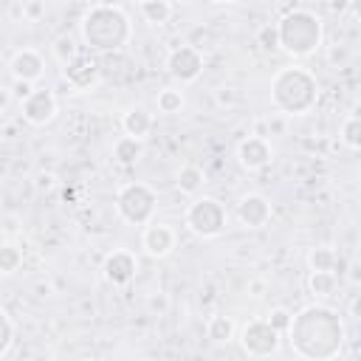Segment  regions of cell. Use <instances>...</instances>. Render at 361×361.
<instances>
[{"label": "cell", "mask_w": 361, "mask_h": 361, "mask_svg": "<svg viewBox=\"0 0 361 361\" xmlns=\"http://www.w3.org/2000/svg\"><path fill=\"white\" fill-rule=\"evenodd\" d=\"M183 223H186V228L195 237L214 240V237L223 234V228L228 223V214H226L220 200H214V197H195L186 206V212H183Z\"/></svg>", "instance_id": "6"}, {"label": "cell", "mask_w": 361, "mask_h": 361, "mask_svg": "<svg viewBox=\"0 0 361 361\" xmlns=\"http://www.w3.org/2000/svg\"><path fill=\"white\" fill-rule=\"evenodd\" d=\"M336 265H338V254L330 245H316L307 251V268L310 271H333L336 274Z\"/></svg>", "instance_id": "22"}, {"label": "cell", "mask_w": 361, "mask_h": 361, "mask_svg": "<svg viewBox=\"0 0 361 361\" xmlns=\"http://www.w3.org/2000/svg\"><path fill=\"white\" fill-rule=\"evenodd\" d=\"M141 155H144V141L130 138V135L116 138V144H113V161H116V164H121V166H135V164L141 161Z\"/></svg>", "instance_id": "19"}, {"label": "cell", "mask_w": 361, "mask_h": 361, "mask_svg": "<svg viewBox=\"0 0 361 361\" xmlns=\"http://www.w3.org/2000/svg\"><path fill=\"white\" fill-rule=\"evenodd\" d=\"M178 245V234L169 223L152 220L149 226L141 228V248L149 259H166Z\"/></svg>", "instance_id": "10"}, {"label": "cell", "mask_w": 361, "mask_h": 361, "mask_svg": "<svg viewBox=\"0 0 361 361\" xmlns=\"http://www.w3.org/2000/svg\"><path fill=\"white\" fill-rule=\"evenodd\" d=\"M237 161H240L243 169L259 172V169H265V166L274 161V147H271L268 138L245 135V138L237 144Z\"/></svg>", "instance_id": "13"}, {"label": "cell", "mask_w": 361, "mask_h": 361, "mask_svg": "<svg viewBox=\"0 0 361 361\" xmlns=\"http://www.w3.org/2000/svg\"><path fill=\"white\" fill-rule=\"evenodd\" d=\"M274 25H276V37H279V51H285L293 59L313 56L322 48L324 25H322V17L310 8H290Z\"/></svg>", "instance_id": "4"}, {"label": "cell", "mask_w": 361, "mask_h": 361, "mask_svg": "<svg viewBox=\"0 0 361 361\" xmlns=\"http://www.w3.org/2000/svg\"><path fill=\"white\" fill-rule=\"evenodd\" d=\"M307 290L319 299V302H327L336 296L338 290V276L333 271H310L307 274Z\"/></svg>", "instance_id": "18"}, {"label": "cell", "mask_w": 361, "mask_h": 361, "mask_svg": "<svg viewBox=\"0 0 361 361\" xmlns=\"http://www.w3.org/2000/svg\"><path fill=\"white\" fill-rule=\"evenodd\" d=\"M59 104H56V96L45 87H34L25 99H20V113L23 118L31 124V127H45L54 121Z\"/></svg>", "instance_id": "9"}, {"label": "cell", "mask_w": 361, "mask_h": 361, "mask_svg": "<svg viewBox=\"0 0 361 361\" xmlns=\"http://www.w3.org/2000/svg\"><path fill=\"white\" fill-rule=\"evenodd\" d=\"M234 333H237V327H234L231 316H223V313L209 316V322H206V338L212 344H228V341H234Z\"/></svg>", "instance_id": "20"}, {"label": "cell", "mask_w": 361, "mask_h": 361, "mask_svg": "<svg viewBox=\"0 0 361 361\" xmlns=\"http://www.w3.org/2000/svg\"><path fill=\"white\" fill-rule=\"evenodd\" d=\"M8 71H11L14 82L34 85V82H39L42 73H45V56H42L37 48H20V51L11 54Z\"/></svg>", "instance_id": "12"}, {"label": "cell", "mask_w": 361, "mask_h": 361, "mask_svg": "<svg viewBox=\"0 0 361 361\" xmlns=\"http://www.w3.org/2000/svg\"><path fill=\"white\" fill-rule=\"evenodd\" d=\"M237 99H240V96H237L234 87H220V90H217V102H220V104H237Z\"/></svg>", "instance_id": "31"}, {"label": "cell", "mask_w": 361, "mask_h": 361, "mask_svg": "<svg viewBox=\"0 0 361 361\" xmlns=\"http://www.w3.org/2000/svg\"><path fill=\"white\" fill-rule=\"evenodd\" d=\"M271 214H274V209H271L268 197L259 195V192H248L237 203V220L245 228H262V226H268L271 223Z\"/></svg>", "instance_id": "14"}, {"label": "cell", "mask_w": 361, "mask_h": 361, "mask_svg": "<svg viewBox=\"0 0 361 361\" xmlns=\"http://www.w3.org/2000/svg\"><path fill=\"white\" fill-rule=\"evenodd\" d=\"M338 138L347 149H358L361 147V116L358 113H350L344 121H341V130H338Z\"/></svg>", "instance_id": "25"}, {"label": "cell", "mask_w": 361, "mask_h": 361, "mask_svg": "<svg viewBox=\"0 0 361 361\" xmlns=\"http://www.w3.org/2000/svg\"><path fill=\"white\" fill-rule=\"evenodd\" d=\"M121 130H124V135L144 141V138L149 135V130H152V113H149L147 107H141V104L124 110V116H121Z\"/></svg>", "instance_id": "16"}, {"label": "cell", "mask_w": 361, "mask_h": 361, "mask_svg": "<svg viewBox=\"0 0 361 361\" xmlns=\"http://www.w3.org/2000/svg\"><path fill=\"white\" fill-rule=\"evenodd\" d=\"M8 102H11V90L0 85V110H6V107H8Z\"/></svg>", "instance_id": "33"}, {"label": "cell", "mask_w": 361, "mask_h": 361, "mask_svg": "<svg viewBox=\"0 0 361 361\" xmlns=\"http://www.w3.org/2000/svg\"><path fill=\"white\" fill-rule=\"evenodd\" d=\"M285 336L290 338V350L302 361H333L341 353L347 333L341 316L324 302H316L293 316Z\"/></svg>", "instance_id": "1"}, {"label": "cell", "mask_w": 361, "mask_h": 361, "mask_svg": "<svg viewBox=\"0 0 361 361\" xmlns=\"http://www.w3.org/2000/svg\"><path fill=\"white\" fill-rule=\"evenodd\" d=\"M90 361H104V358H90Z\"/></svg>", "instance_id": "36"}, {"label": "cell", "mask_w": 361, "mask_h": 361, "mask_svg": "<svg viewBox=\"0 0 361 361\" xmlns=\"http://www.w3.org/2000/svg\"><path fill=\"white\" fill-rule=\"evenodd\" d=\"M155 209H158V195L149 183L141 180H130L116 192V214L130 223V226H149L155 220Z\"/></svg>", "instance_id": "5"}, {"label": "cell", "mask_w": 361, "mask_h": 361, "mask_svg": "<svg viewBox=\"0 0 361 361\" xmlns=\"http://www.w3.org/2000/svg\"><path fill=\"white\" fill-rule=\"evenodd\" d=\"M56 186V175L54 172H39L37 175V189H54Z\"/></svg>", "instance_id": "32"}, {"label": "cell", "mask_w": 361, "mask_h": 361, "mask_svg": "<svg viewBox=\"0 0 361 361\" xmlns=\"http://www.w3.org/2000/svg\"><path fill=\"white\" fill-rule=\"evenodd\" d=\"M62 76L73 90H90L99 82V62L90 54H79L62 68Z\"/></svg>", "instance_id": "15"}, {"label": "cell", "mask_w": 361, "mask_h": 361, "mask_svg": "<svg viewBox=\"0 0 361 361\" xmlns=\"http://www.w3.org/2000/svg\"><path fill=\"white\" fill-rule=\"evenodd\" d=\"M166 71L180 85L197 82L200 73H203V54H200V48H195V45H178V48H172L169 56H166Z\"/></svg>", "instance_id": "8"}, {"label": "cell", "mask_w": 361, "mask_h": 361, "mask_svg": "<svg viewBox=\"0 0 361 361\" xmlns=\"http://www.w3.org/2000/svg\"><path fill=\"white\" fill-rule=\"evenodd\" d=\"M138 274V257L127 248H113L102 262V276L113 288H127Z\"/></svg>", "instance_id": "11"}, {"label": "cell", "mask_w": 361, "mask_h": 361, "mask_svg": "<svg viewBox=\"0 0 361 361\" xmlns=\"http://www.w3.org/2000/svg\"><path fill=\"white\" fill-rule=\"evenodd\" d=\"M271 102L282 116H305L319 102V82L302 65L279 68L271 79Z\"/></svg>", "instance_id": "3"}, {"label": "cell", "mask_w": 361, "mask_h": 361, "mask_svg": "<svg viewBox=\"0 0 361 361\" xmlns=\"http://www.w3.org/2000/svg\"><path fill=\"white\" fill-rule=\"evenodd\" d=\"M51 54H54V59L65 68L73 56H79V45H76V39H73L71 34H59V37L54 39V45H51Z\"/></svg>", "instance_id": "26"}, {"label": "cell", "mask_w": 361, "mask_h": 361, "mask_svg": "<svg viewBox=\"0 0 361 361\" xmlns=\"http://www.w3.org/2000/svg\"><path fill=\"white\" fill-rule=\"evenodd\" d=\"M11 341H14V322H11L8 313L0 307V358L8 353Z\"/></svg>", "instance_id": "28"}, {"label": "cell", "mask_w": 361, "mask_h": 361, "mask_svg": "<svg viewBox=\"0 0 361 361\" xmlns=\"http://www.w3.org/2000/svg\"><path fill=\"white\" fill-rule=\"evenodd\" d=\"M251 290H254L251 296H262V293H259V290H262V282H251Z\"/></svg>", "instance_id": "35"}, {"label": "cell", "mask_w": 361, "mask_h": 361, "mask_svg": "<svg viewBox=\"0 0 361 361\" xmlns=\"http://www.w3.org/2000/svg\"><path fill=\"white\" fill-rule=\"evenodd\" d=\"M279 333L265 319H251L240 330V347L251 358H271L279 350Z\"/></svg>", "instance_id": "7"}, {"label": "cell", "mask_w": 361, "mask_h": 361, "mask_svg": "<svg viewBox=\"0 0 361 361\" xmlns=\"http://www.w3.org/2000/svg\"><path fill=\"white\" fill-rule=\"evenodd\" d=\"M257 45L262 51H279V37H276V25L274 23H268V25H262L257 31Z\"/></svg>", "instance_id": "29"}, {"label": "cell", "mask_w": 361, "mask_h": 361, "mask_svg": "<svg viewBox=\"0 0 361 361\" xmlns=\"http://www.w3.org/2000/svg\"><path fill=\"white\" fill-rule=\"evenodd\" d=\"M203 183H206V172H203L197 164H183V166L175 172V186H178V192L186 195V197H197L200 189H203Z\"/></svg>", "instance_id": "17"}, {"label": "cell", "mask_w": 361, "mask_h": 361, "mask_svg": "<svg viewBox=\"0 0 361 361\" xmlns=\"http://www.w3.org/2000/svg\"><path fill=\"white\" fill-rule=\"evenodd\" d=\"M79 34L90 51H118L130 42L133 25L121 6L93 3V6H87L85 17L79 23Z\"/></svg>", "instance_id": "2"}, {"label": "cell", "mask_w": 361, "mask_h": 361, "mask_svg": "<svg viewBox=\"0 0 361 361\" xmlns=\"http://www.w3.org/2000/svg\"><path fill=\"white\" fill-rule=\"evenodd\" d=\"M42 14H45V3H39V0H28V3H23V17H25V20L37 23Z\"/></svg>", "instance_id": "30"}, {"label": "cell", "mask_w": 361, "mask_h": 361, "mask_svg": "<svg viewBox=\"0 0 361 361\" xmlns=\"http://www.w3.org/2000/svg\"><path fill=\"white\" fill-rule=\"evenodd\" d=\"M149 307H166V299L164 296H152L149 299Z\"/></svg>", "instance_id": "34"}, {"label": "cell", "mask_w": 361, "mask_h": 361, "mask_svg": "<svg viewBox=\"0 0 361 361\" xmlns=\"http://www.w3.org/2000/svg\"><path fill=\"white\" fill-rule=\"evenodd\" d=\"M183 90H178V87H161L158 90V96H155V107H158V113H164V116H175V113H180L183 110Z\"/></svg>", "instance_id": "23"}, {"label": "cell", "mask_w": 361, "mask_h": 361, "mask_svg": "<svg viewBox=\"0 0 361 361\" xmlns=\"http://www.w3.org/2000/svg\"><path fill=\"white\" fill-rule=\"evenodd\" d=\"M265 322H268L279 336H285L288 327H290V322H293V313H290L288 307H271V313L265 316Z\"/></svg>", "instance_id": "27"}, {"label": "cell", "mask_w": 361, "mask_h": 361, "mask_svg": "<svg viewBox=\"0 0 361 361\" xmlns=\"http://www.w3.org/2000/svg\"><path fill=\"white\" fill-rule=\"evenodd\" d=\"M23 268V251L14 243H0V276H11Z\"/></svg>", "instance_id": "24"}, {"label": "cell", "mask_w": 361, "mask_h": 361, "mask_svg": "<svg viewBox=\"0 0 361 361\" xmlns=\"http://www.w3.org/2000/svg\"><path fill=\"white\" fill-rule=\"evenodd\" d=\"M138 11H141V17H144L147 23L161 25V23H166V20L172 17L175 6H172L169 0H141V3H138Z\"/></svg>", "instance_id": "21"}]
</instances>
